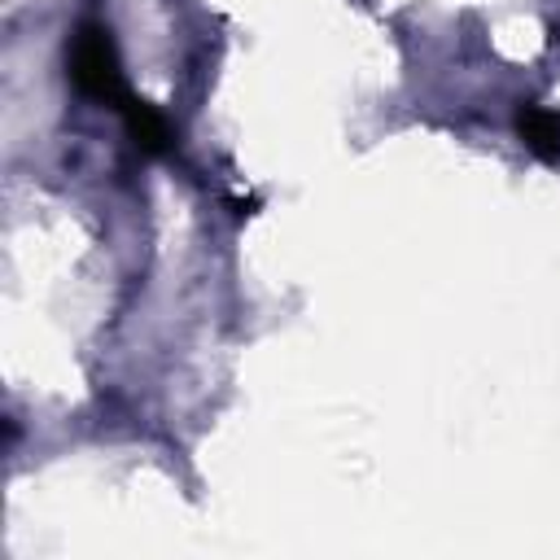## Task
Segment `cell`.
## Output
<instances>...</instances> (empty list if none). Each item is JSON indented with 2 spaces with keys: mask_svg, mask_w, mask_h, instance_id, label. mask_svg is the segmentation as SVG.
Instances as JSON below:
<instances>
[{
  "mask_svg": "<svg viewBox=\"0 0 560 560\" xmlns=\"http://www.w3.org/2000/svg\"><path fill=\"white\" fill-rule=\"evenodd\" d=\"M66 74L70 83L88 96V101H101V105H114L122 109L127 105V79H122V66H118V48H114V35L109 26L101 22H83L70 39V52H66Z\"/></svg>",
  "mask_w": 560,
  "mask_h": 560,
  "instance_id": "6da1fadb",
  "label": "cell"
},
{
  "mask_svg": "<svg viewBox=\"0 0 560 560\" xmlns=\"http://www.w3.org/2000/svg\"><path fill=\"white\" fill-rule=\"evenodd\" d=\"M512 122H516L521 144H525L534 158H542V162H560V109L521 101Z\"/></svg>",
  "mask_w": 560,
  "mask_h": 560,
  "instance_id": "7a4b0ae2",
  "label": "cell"
},
{
  "mask_svg": "<svg viewBox=\"0 0 560 560\" xmlns=\"http://www.w3.org/2000/svg\"><path fill=\"white\" fill-rule=\"evenodd\" d=\"M118 114H122L127 136L136 140L140 153H166V149H171V127H166V118L158 114V105H149V101H140V96H127V105H122Z\"/></svg>",
  "mask_w": 560,
  "mask_h": 560,
  "instance_id": "3957f363",
  "label": "cell"
}]
</instances>
